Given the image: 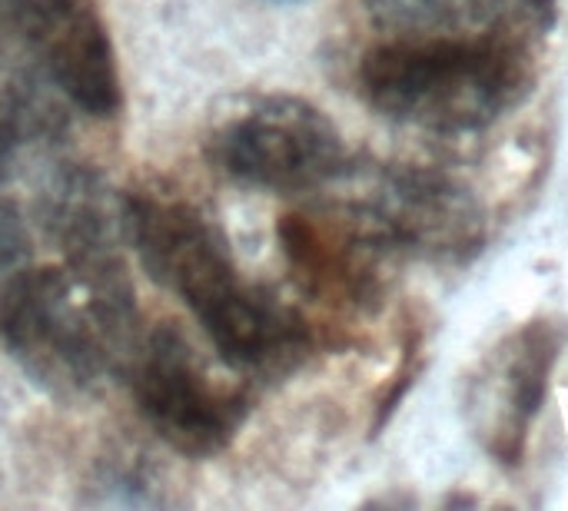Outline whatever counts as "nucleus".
I'll use <instances>...</instances> for the list:
<instances>
[{
  "instance_id": "obj_7",
  "label": "nucleus",
  "mask_w": 568,
  "mask_h": 511,
  "mask_svg": "<svg viewBox=\"0 0 568 511\" xmlns=\"http://www.w3.org/2000/svg\"><path fill=\"white\" fill-rule=\"evenodd\" d=\"M133 396L150 429L186 459L220 456L243 426L246 396L210 382L190 343L160 326L130 352Z\"/></svg>"
},
{
  "instance_id": "obj_1",
  "label": "nucleus",
  "mask_w": 568,
  "mask_h": 511,
  "mask_svg": "<svg viewBox=\"0 0 568 511\" xmlns=\"http://www.w3.org/2000/svg\"><path fill=\"white\" fill-rule=\"evenodd\" d=\"M529 47L513 37H383L356 80L386 120L439 136L479 133L532 93Z\"/></svg>"
},
{
  "instance_id": "obj_12",
  "label": "nucleus",
  "mask_w": 568,
  "mask_h": 511,
  "mask_svg": "<svg viewBox=\"0 0 568 511\" xmlns=\"http://www.w3.org/2000/svg\"><path fill=\"white\" fill-rule=\"evenodd\" d=\"M30 256V233L23 213L10 196L0 193V279L17 273Z\"/></svg>"
},
{
  "instance_id": "obj_11",
  "label": "nucleus",
  "mask_w": 568,
  "mask_h": 511,
  "mask_svg": "<svg viewBox=\"0 0 568 511\" xmlns=\"http://www.w3.org/2000/svg\"><path fill=\"white\" fill-rule=\"evenodd\" d=\"M383 37H513L532 43L559 20V0H363Z\"/></svg>"
},
{
  "instance_id": "obj_9",
  "label": "nucleus",
  "mask_w": 568,
  "mask_h": 511,
  "mask_svg": "<svg viewBox=\"0 0 568 511\" xmlns=\"http://www.w3.org/2000/svg\"><path fill=\"white\" fill-rule=\"evenodd\" d=\"M280 249L300 289L339 309H376L386 293V263L359 229H353L333 206L313 213H286L276 226Z\"/></svg>"
},
{
  "instance_id": "obj_10",
  "label": "nucleus",
  "mask_w": 568,
  "mask_h": 511,
  "mask_svg": "<svg viewBox=\"0 0 568 511\" xmlns=\"http://www.w3.org/2000/svg\"><path fill=\"white\" fill-rule=\"evenodd\" d=\"M216 356L253 379H276L293 372L313 349V326L276 293L250 283H236L200 316Z\"/></svg>"
},
{
  "instance_id": "obj_6",
  "label": "nucleus",
  "mask_w": 568,
  "mask_h": 511,
  "mask_svg": "<svg viewBox=\"0 0 568 511\" xmlns=\"http://www.w3.org/2000/svg\"><path fill=\"white\" fill-rule=\"evenodd\" d=\"M559 356V326L549 319H529L509 329L466 376L463 419L496 466H523L532 429L546 409Z\"/></svg>"
},
{
  "instance_id": "obj_13",
  "label": "nucleus",
  "mask_w": 568,
  "mask_h": 511,
  "mask_svg": "<svg viewBox=\"0 0 568 511\" xmlns=\"http://www.w3.org/2000/svg\"><path fill=\"white\" fill-rule=\"evenodd\" d=\"M273 3H303V0H273Z\"/></svg>"
},
{
  "instance_id": "obj_4",
  "label": "nucleus",
  "mask_w": 568,
  "mask_h": 511,
  "mask_svg": "<svg viewBox=\"0 0 568 511\" xmlns=\"http://www.w3.org/2000/svg\"><path fill=\"white\" fill-rule=\"evenodd\" d=\"M210 160L243 186L270 193L326 190L349 170V150L336 123L303 96H263L223 123L210 140Z\"/></svg>"
},
{
  "instance_id": "obj_5",
  "label": "nucleus",
  "mask_w": 568,
  "mask_h": 511,
  "mask_svg": "<svg viewBox=\"0 0 568 511\" xmlns=\"http://www.w3.org/2000/svg\"><path fill=\"white\" fill-rule=\"evenodd\" d=\"M0 57L27 60L60 96L90 116L123 103L116 53L93 0H0Z\"/></svg>"
},
{
  "instance_id": "obj_2",
  "label": "nucleus",
  "mask_w": 568,
  "mask_h": 511,
  "mask_svg": "<svg viewBox=\"0 0 568 511\" xmlns=\"http://www.w3.org/2000/svg\"><path fill=\"white\" fill-rule=\"evenodd\" d=\"M346 193L333 206L389 259L409 256L426 263L463 266L476 259L489 236L483 200L463 180L429 170L386 163L376 170H349L339 176Z\"/></svg>"
},
{
  "instance_id": "obj_8",
  "label": "nucleus",
  "mask_w": 568,
  "mask_h": 511,
  "mask_svg": "<svg viewBox=\"0 0 568 511\" xmlns=\"http://www.w3.org/2000/svg\"><path fill=\"white\" fill-rule=\"evenodd\" d=\"M120 226L150 279L180 296L193 316L240 283L220 229L183 200L130 193L120 203Z\"/></svg>"
},
{
  "instance_id": "obj_3",
  "label": "nucleus",
  "mask_w": 568,
  "mask_h": 511,
  "mask_svg": "<svg viewBox=\"0 0 568 511\" xmlns=\"http://www.w3.org/2000/svg\"><path fill=\"white\" fill-rule=\"evenodd\" d=\"M0 346L63 402L83 399L116 356L73 273L57 266H20L0 283Z\"/></svg>"
}]
</instances>
